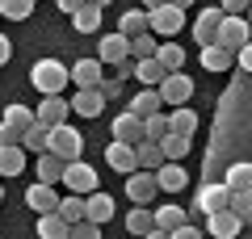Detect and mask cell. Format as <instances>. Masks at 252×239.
Instances as JSON below:
<instances>
[{
  "instance_id": "1",
  "label": "cell",
  "mask_w": 252,
  "mask_h": 239,
  "mask_svg": "<svg viewBox=\"0 0 252 239\" xmlns=\"http://www.w3.org/2000/svg\"><path fill=\"white\" fill-rule=\"evenodd\" d=\"M30 84H34L42 97H63V89L72 84V67H63L59 59H38L30 67Z\"/></svg>"
},
{
  "instance_id": "2",
  "label": "cell",
  "mask_w": 252,
  "mask_h": 239,
  "mask_svg": "<svg viewBox=\"0 0 252 239\" xmlns=\"http://www.w3.org/2000/svg\"><path fill=\"white\" fill-rule=\"evenodd\" d=\"M46 151L72 164V159H80V151H84V134L76 130L72 122H63V126H51V147H46Z\"/></svg>"
},
{
  "instance_id": "3",
  "label": "cell",
  "mask_w": 252,
  "mask_h": 239,
  "mask_svg": "<svg viewBox=\"0 0 252 239\" xmlns=\"http://www.w3.org/2000/svg\"><path fill=\"white\" fill-rule=\"evenodd\" d=\"M156 193H160V177H156L152 168H139V172L126 177V197H130L135 206H147Z\"/></svg>"
},
{
  "instance_id": "4",
  "label": "cell",
  "mask_w": 252,
  "mask_h": 239,
  "mask_svg": "<svg viewBox=\"0 0 252 239\" xmlns=\"http://www.w3.org/2000/svg\"><path fill=\"white\" fill-rule=\"evenodd\" d=\"M160 97H164V105H189V97H193V80L185 76V71H168L164 76V84H160Z\"/></svg>"
},
{
  "instance_id": "5",
  "label": "cell",
  "mask_w": 252,
  "mask_h": 239,
  "mask_svg": "<svg viewBox=\"0 0 252 239\" xmlns=\"http://www.w3.org/2000/svg\"><path fill=\"white\" fill-rule=\"evenodd\" d=\"M181 30H185V9L164 4V9L152 13V34H156V38H177Z\"/></svg>"
},
{
  "instance_id": "6",
  "label": "cell",
  "mask_w": 252,
  "mask_h": 239,
  "mask_svg": "<svg viewBox=\"0 0 252 239\" xmlns=\"http://www.w3.org/2000/svg\"><path fill=\"white\" fill-rule=\"evenodd\" d=\"M219 210H231V189L206 180V185L198 189V214H219Z\"/></svg>"
},
{
  "instance_id": "7",
  "label": "cell",
  "mask_w": 252,
  "mask_h": 239,
  "mask_svg": "<svg viewBox=\"0 0 252 239\" xmlns=\"http://www.w3.org/2000/svg\"><path fill=\"white\" fill-rule=\"evenodd\" d=\"M223 21H227L223 9H202L198 21H193V38H198L202 46H215V42H219V30H223Z\"/></svg>"
},
{
  "instance_id": "8",
  "label": "cell",
  "mask_w": 252,
  "mask_h": 239,
  "mask_svg": "<svg viewBox=\"0 0 252 239\" xmlns=\"http://www.w3.org/2000/svg\"><path fill=\"white\" fill-rule=\"evenodd\" d=\"M63 185L72 189V193L89 197V193H97V172H93L89 164H80V159H72V164H67V172H63Z\"/></svg>"
},
{
  "instance_id": "9",
  "label": "cell",
  "mask_w": 252,
  "mask_h": 239,
  "mask_svg": "<svg viewBox=\"0 0 252 239\" xmlns=\"http://www.w3.org/2000/svg\"><path fill=\"white\" fill-rule=\"evenodd\" d=\"M248 42H252L248 21H244V17H227V21H223V30H219V46H227V51H235V55H240Z\"/></svg>"
},
{
  "instance_id": "10",
  "label": "cell",
  "mask_w": 252,
  "mask_h": 239,
  "mask_svg": "<svg viewBox=\"0 0 252 239\" xmlns=\"http://www.w3.org/2000/svg\"><path fill=\"white\" fill-rule=\"evenodd\" d=\"M97 59L122 67V63L130 59V38H126V34H105V38L97 42Z\"/></svg>"
},
{
  "instance_id": "11",
  "label": "cell",
  "mask_w": 252,
  "mask_h": 239,
  "mask_svg": "<svg viewBox=\"0 0 252 239\" xmlns=\"http://www.w3.org/2000/svg\"><path fill=\"white\" fill-rule=\"evenodd\" d=\"M59 202L63 197L55 193V185H42V180H34V185L26 189V206L34 214H51V210H59Z\"/></svg>"
},
{
  "instance_id": "12",
  "label": "cell",
  "mask_w": 252,
  "mask_h": 239,
  "mask_svg": "<svg viewBox=\"0 0 252 239\" xmlns=\"http://www.w3.org/2000/svg\"><path fill=\"white\" fill-rule=\"evenodd\" d=\"M206 227H210V239H235L244 231V218L235 210H219V214H206Z\"/></svg>"
},
{
  "instance_id": "13",
  "label": "cell",
  "mask_w": 252,
  "mask_h": 239,
  "mask_svg": "<svg viewBox=\"0 0 252 239\" xmlns=\"http://www.w3.org/2000/svg\"><path fill=\"white\" fill-rule=\"evenodd\" d=\"M114 139H118V143H130V147H139V143H143V118H139L135 109L118 114V118H114Z\"/></svg>"
},
{
  "instance_id": "14",
  "label": "cell",
  "mask_w": 252,
  "mask_h": 239,
  "mask_svg": "<svg viewBox=\"0 0 252 239\" xmlns=\"http://www.w3.org/2000/svg\"><path fill=\"white\" fill-rule=\"evenodd\" d=\"M105 159H109V168H118V172H126V177H130V172H139V151L130 147V143H109L105 147Z\"/></svg>"
},
{
  "instance_id": "15",
  "label": "cell",
  "mask_w": 252,
  "mask_h": 239,
  "mask_svg": "<svg viewBox=\"0 0 252 239\" xmlns=\"http://www.w3.org/2000/svg\"><path fill=\"white\" fill-rule=\"evenodd\" d=\"M101 67H105V63H101L97 55H93V59H76V67H72V84H76V89H97L101 80H105V76H101Z\"/></svg>"
},
{
  "instance_id": "16",
  "label": "cell",
  "mask_w": 252,
  "mask_h": 239,
  "mask_svg": "<svg viewBox=\"0 0 252 239\" xmlns=\"http://www.w3.org/2000/svg\"><path fill=\"white\" fill-rule=\"evenodd\" d=\"M101 109H105V92H101V89H76V97H72V114H80V118H97Z\"/></svg>"
},
{
  "instance_id": "17",
  "label": "cell",
  "mask_w": 252,
  "mask_h": 239,
  "mask_svg": "<svg viewBox=\"0 0 252 239\" xmlns=\"http://www.w3.org/2000/svg\"><path fill=\"white\" fill-rule=\"evenodd\" d=\"M67 114H72V101H63V97H42V105H38V122L42 126H63Z\"/></svg>"
},
{
  "instance_id": "18",
  "label": "cell",
  "mask_w": 252,
  "mask_h": 239,
  "mask_svg": "<svg viewBox=\"0 0 252 239\" xmlns=\"http://www.w3.org/2000/svg\"><path fill=\"white\" fill-rule=\"evenodd\" d=\"M38 235H42V239H72V222L63 218L59 210L38 214Z\"/></svg>"
},
{
  "instance_id": "19",
  "label": "cell",
  "mask_w": 252,
  "mask_h": 239,
  "mask_svg": "<svg viewBox=\"0 0 252 239\" xmlns=\"http://www.w3.org/2000/svg\"><path fill=\"white\" fill-rule=\"evenodd\" d=\"M63 172H67V159L51 155V151L38 155V180H42V185H63Z\"/></svg>"
},
{
  "instance_id": "20",
  "label": "cell",
  "mask_w": 252,
  "mask_h": 239,
  "mask_svg": "<svg viewBox=\"0 0 252 239\" xmlns=\"http://www.w3.org/2000/svg\"><path fill=\"white\" fill-rule=\"evenodd\" d=\"M118 34H126V38L152 34V13H147V9H130V13H122V21H118Z\"/></svg>"
},
{
  "instance_id": "21",
  "label": "cell",
  "mask_w": 252,
  "mask_h": 239,
  "mask_svg": "<svg viewBox=\"0 0 252 239\" xmlns=\"http://www.w3.org/2000/svg\"><path fill=\"white\" fill-rule=\"evenodd\" d=\"M164 76H168V67H164L160 59H139L135 63V80L143 84V89H160Z\"/></svg>"
},
{
  "instance_id": "22",
  "label": "cell",
  "mask_w": 252,
  "mask_h": 239,
  "mask_svg": "<svg viewBox=\"0 0 252 239\" xmlns=\"http://www.w3.org/2000/svg\"><path fill=\"white\" fill-rule=\"evenodd\" d=\"M21 168H26V147H21V143L0 147V180L4 177H21Z\"/></svg>"
},
{
  "instance_id": "23",
  "label": "cell",
  "mask_w": 252,
  "mask_h": 239,
  "mask_svg": "<svg viewBox=\"0 0 252 239\" xmlns=\"http://www.w3.org/2000/svg\"><path fill=\"white\" fill-rule=\"evenodd\" d=\"M156 177H160V193H181V189L189 185V172L181 168V164H172V159L156 172Z\"/></svg>"
},
{
  "instance_id": "24",
  "label": "cell",
  "mask_w": 252,
  "mask_h": 239,
  "mask_svg": "<svg viewBox=\"0 0 252 239\" xmlns=\"http://www.w3.org/2000/svg\"><path fill=\"white\" fill-rule=\"evenodd\" d=\"M198 59H202V67H206V71H227V67L235 63V51H227V46L215 42V46H202Z\"/></svg>"
},
{
  "instance_id": "25",
  "label": "cell",
  "mask_w": 252,
  "mask_h": 239,
  "mask_svg": "<svg viewBox=\"0 0 252 239\" xmlns=\"http://www.w3.org/2000/svg\"><path fill=\"white\" fill-rule=\"evenodd\" d=\"M84 202H89V222H97V227H101V222L114 218V197H109V193H101V189H97V193H89Z\"/></svg>"
},
{
  "instance_id": "26",
  "label": "cell",
  "mask_w": 252,
  "mask_h": 239,
  "mask_svg": "<svg viewBox=\"0 0 252 239\" xmlns=\"http://www.w3.org/2000/svg\"><path fill=\"white\" fill-rule=\"evenodd\" d=\"M126 231H130V235H152V231H156V210L135 206V210L126 214Z\"/></svg>"
},
{
  "instance_id": "27",
  "label": "cell",
  "mask_w": 252,
  "mask_h": 239,
  "mask_svg": "<svg viewBox=\"0 0 252 239\" xmlns=\"http://www.w3.org/2000/svg\"><path fill=\"white\" fill-rule=\"evenodd\" d=\"M193 130H198V114L189 105H177L168 114V134H193Z\"/></svg>"
},
{
  "instance_id": "28",
  "label": "cell",
  "mask_w": 252,
  "mask_h": 239,
  "mask_svg": "<svg viewBox=\"0 0 252 239\" xmlns=\"http://www.w3.org/2000/svg\"><path fill=\"white\" fill-rule=\"evenodd\" d=\"M135 151H139V168H152V172H160L164 164H168V155H164V147H160V143H147V139H143Z\"/></svg>"
},
{
  "instance_id": "29",
  "label": "cell",
  "mask_w": 252,
  "mask_h": 239,
  "mask_svg": "<svg viewBox=\"0 0 252 239\" xmlns=\"http://www.w3.org/2000/svg\"><path fill=\"white\" fill-rule=\"evenodd\" d=\"M21 147L26 151H34V155H42L46 147H51V126H42V122H34L26 134H21Z\"/></svg>"
},
{
  "instance_id": "30",
  "label": "cell",
  "mask_w": 252,
  "mask_h": 239,
  "mask_svg": "<svg viewBox=\"0 0 252 239\" xmlns=\"http://www.w3.org/2000/svg\"><path fill=\"white\" fill-rule=\"evenodd\" d=\"M160 105H164L160 89H143V92H135V101H130V109H135L139 118H152V114H160Z\"/></svg>"
},
{
  "instance_id": "31",
  "label": "cell",
  "mask_w": 252,
  "mask_h": 239,
  "mask_svg": "<svg viewBox=\"0 0 252 239\" xmlns=\"http://www.w3.org/2000/svg\"><path fill=\"white\" fill-rule=\"evenodd\" d=\"M59 214H63V218H67V222L76 227V222H84V218H89V202H84L80 193H67V197L59 202Z\"/></svg>"
},
{
  "instance_id": "32",
  "label": "cell",
  "mask_w": 252,
  "mask_h": 239,
  "mask_svg": "<svg viewBox=\"0 0 252 239\" xmlns=\"http://www.w3.org/2000/svg\"><path fill=\"white\" fill-rule=\"evenodd\" d=\"M4 122H9L13 130H21V134H26L30 126L38 122V109H30V105H9V109H4Z\"/></svg>"
},
{
  "instance_id": "33",
  "label": "cell",
  "mask_w": 252,
  "mask_h": 239,
  "mask_svg": "<svg viewBox=\"0 0 252 239\" xmlns=\"http://www.w3.org/2000/svg\"><path fill=\"white\" fill-rule=\"evenodd\" d=\"M227 189H252V159H240V164H231L223 177Z\"/></svg>"
},
{
  "instance_id": "34",
  "label": "cell",
  "mask_w": 252,
  "mask_h": 239,
  "mask_svg": "<svg viewBox=\"0 0 252 239\" xmlns=\"http://www.w3.org/2000/svg\"><path fill=\"white\" fill-rule=\"evenodd\" d=\"M156 59H160L168 71H181V67H185V51H181V42H172V38H168V42H160Z\"/></svg>"
},
{
  "instance_id": "35",
  "label": "cell",
  "mask_w": 252,
  "mask_h": 239,
  "mask_svg": "<svg viewBox=\"0 0 252 239\" xmlns=\"http://www.w3.org/2000/svg\"><path fill=\"white\" fill-rule=\"evenodd\" d=\"M72 26H76V34H97V26H101V9H97V4H84V9L72 17Z\"/></svg>"
},
{
  "instance_id": "36",
  "label": "cell",
  "mask_w": 252,
  "mask_h": 239,
  "mask_svg": "<svg viewBox=\"0 0 252 239\" xmlns=\"http://www.w3.org/2000/svg\"><path fill=\"white\" fill-rule=\"evenodd\" d=\"M185 210H181V206H160V210H156V227L160 231H177V227H185Z\"/></svg>"
},
{
  "instance_id": "37",
  "label": "cell",
  "mask_w": 252,
  "mask_h": 239,
  "mask_svg": "<svg viewBox=\"0 0 252 239\" xmlns=\"http://www.w3.org/2000/svg\"><path fill=\"white\" fill-rule=\"evenodd\" d=\"M34 13V0H0V17L4 21H26Z\"/></svg>"
},
{
  "instance_id": "38",
  "label": "cell",
  "mask_w": 252,
  "mask_h": 239,
  "mask_svg": "<svg viewBox=\"0 0 252 239\" xmlns=\"http://www.w3.org/2000/svg\"><path fill=\"white\" fill-rule=\"evenodd\" d=\"M143 139L147 143H164V139H168V118H164V114L143 118Z\"/></svg>"
},
{
  "instance_id": "39",
  "label": "cell",
  "mask_w": 252,
  "mask_h": 239,
  "mask_svg": "<svg viewBox=\"0 0 252 239\" xmlns=\"http://www.w3.org/2000/svg\"><path fill=\"white\" fill-rule=\"evenodd\" d=\"M156 51H160L156 34H139V38H130V55H135V63H139V59H156Z\"/></svg>"
},
{
  "instance_id": "40",
  "label": "cell",
  "mask_w": 252,
  "mask_h": 239,
  "mask_svg": "<svg viewBox=\"0 0 252 239\" xmlns=\"http://www.w3.org/2000/svg\"><path fill=\"white\" fill-rule=\"evenodd\" d=\"M160 147H164V155H168L172 164H181V155L189 151V134H168V139H164Z\"/></svg>"
},
{
  "instance_id": "41",
  "label": "cell",
  "mask_w": 252,
  "mask_h": 239,
  "mask_svg": "<svg viewBox=\"0 0 252 239\" xmlns=\"http://www.w3.org/2000/svg\"><path fill=\"white\" fill-rule=\"evenodd\" d=\"M231 210L244 222H252V189H231Z\"/></svg>"
},
{
  "instance_id": "42",
  "label": "cell",
  "mask_w": 252,
  "mask_h": 239,
  "mask_svg": "<svg viewBox=\"0 0 252 239\" xmlns=\"http://www.w3.org/2000/svg\"><path fill=\"white\" fill-rule=\"evenodd\" d=\"M72 239H101V227L84 218V222H76V227H72Z\"/></svg>"
},
{
  "instance_id": "43",
  "label": "cell",
  "mask_w": 252,
  "mask_h": 239,
  "mask_svg": "<svg viewBox=\"0 0 252 239\" xmlns=\"http://www.w3.org/2000/svg\"><path fill=\"white\" fill-rule=\"evenodd\" d=\"M248 4H252V0H223L219 9H223L227 17H244V13H248Z\"/></svg>"
},
{
  "instance_id": "44",
  "label": "cell",
  "mask_w": 252,
  "mask_h": 239,
  "mask_svg": "<svg viewBox=\"0 0 252 239\" xmlns=\"http://www.w3.org/2000/svg\"><path fill=\"white\" fill-rule=\"evenodd\" d=\"M13 143H21V130H13V126L0 118V147H13Z\"/></svg>"
},
{
  "instance_id": "45",
  "label": "cell",
  "mask_w": 252,
  "mask_h": 239,
  "mask_svg": "<svg viewBox=\"0 0 252 239\" xmlns=\"http://www.w3.org/2000/svg\"><path fill=\"white\" fill-rule=\"evenodd\" d=\"M172 239H202V231L193 227V222H185V227H177V231H172Z\"/></svg>"
},
{
  "instance_id": "46",
  "label": "cell",
  "mask_w": 252,
  "mask_h": 239,
  "mask_svg": "<svg viewBox=\"0 0 252 239\" xmlns=\"http://www.w3.org/2000/svg\"><path fill=\"white\" fill-rule=\"evenodd\" d=\"M55 4H59V9L67 13V17H76V13H80L84 4H89V0H55Z\"/></svg>"
},
{
  "instance_id": "47",
  "label": "cell",
  "mask_w": 252,
  "mask_h": 239,
  "mask_svg": "<svg viewBox=\"0 0 252 239\" xmlns=\"http://www.w3.org/2000/svg\"><path fill=\"white\" fill-rule=\"evenodd\" d=\"M235 63H240V67H244V71H252V42H248V46H244V51H240V55H235Z\"/></svg>"
},
{
  "instance_id": "48",
  "label": "cell",
  "mask_w": 252,
  "mask_h": 239,
  "mask_svg": "<svg viewBox=\"0 0 252 239\" xmlns=\"http://www.w3.org/2000/svg\"><path fill=\"white\" fill-rule=\"evenodd\" d=\"M118 84H122V80H118V76H114V80H101L97 89H101V92H105V97H118Z\"/></svg>"
},
{
  "instance_id": "49",
  "label": "cell",
  "mask_w": 252,
  "mask_h": 239,
  "mask_svg": "<svg viewBox=\"0 0 252 239\" xmlns=\"http://www.w3.org/2000/svg\"><path fill=\"white\" fill-rule=\"evenodd\" d=\"M9 59H13V46H9V38L0 34V67H4V63H9Z\"/></svg>"
},
{
  "instance_id": "50",
  "label": "cell",
  "mask_w": 252,
  "mask_h": 239,
  "mask_svg": "<svg viewBox=\"0 0 252 239\" xmlns=\"http://www.w3.org/2000/svg\"><path fill=\"white\" fill-rule=\"evenodd\" d=\"M164 4H168V0H143V9H147V13H156V9H164Z\"/></svg>"
},
{
  "instance_id": "51",
  "label": "cell",
  "mask_w": 252,
  "mask_h": 239,
  "mask_svg": "<svg viewBox=\"0 0 252 239\" xmlns=\"http://www.w3.org/2000/svg\"><path fill=\"white\" fill-rule=\"evenodd\" d=\"M143 239H172V231H160V227H156L152 235H143Z\"/></svg>"
},
{
  "instance_id": "52",
  "label": "cell",
  "mask_w": 252,
  "mask_h": 239,
  "mask_svg": "<svg viewBox=\"0 0 252 239\" xmlns=\"http://www.w3.org/2000/svg\"><path fill=\"white\" fill-rule=\"evenodd\" d=\"M168 4H177V9H189V4H193V0H168Z\"/></svg>"
},
{
  "instance_id": "53",
  "label": "cell",
  "mask_w": 252,
  "mask_h": 239,
  "mask_svg": "<svg viewBox=\"0 0 252 239\" xmlns=\"http://www.w3.org/2000/svg\"><path fill=\"white\" fill-rule=\"evenodd\" d=\"M89 4H97V9H105V4H109V0H89Z\"/></svg>"
},
{
  "instance_id": "54",
  "label": "cell",
  "mask_w": 252,
  "mask_h": 239,
  "mask_svg": "<svg viewBox=\"0 0 252 239\" xmlns=\"http://www.w3.org/2000/svg\"><path fill=\"white\" fill-rule=\"evenodd\" d=\"M0 197H4V185H0Z\"/></svg>"
}]
</instances>
